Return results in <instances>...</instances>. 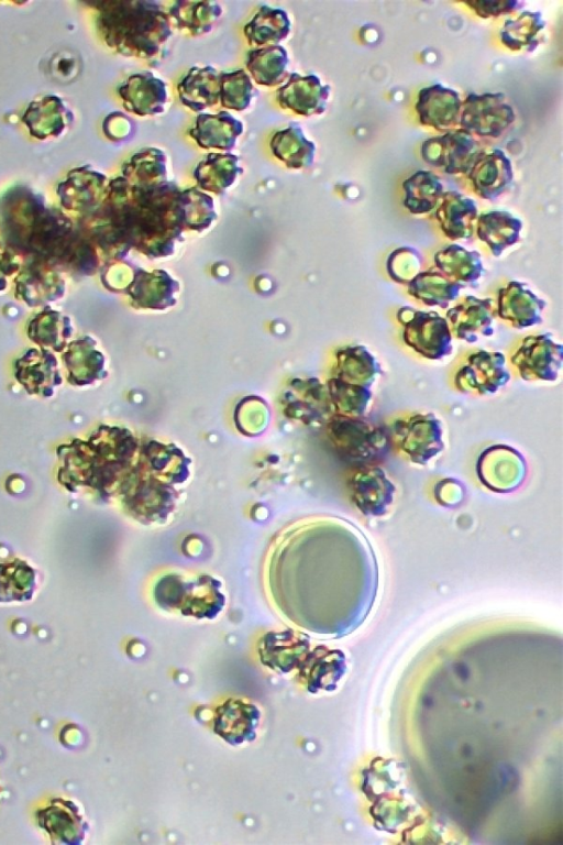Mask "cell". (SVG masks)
<instances>
[{
  "label": "cell",
  "instance_id": "3",
  "mask_svg": "<svg viewBox=\"0 0 563 845\" xmlns=\"http://www.w3.org/2000/svg\"><path fill=\"white\" fill-rule=\"evenodd\" d=\"M330 432L338 449L351 461L375 460L387 445L386 432L361 417L341 415L331 421Z\"/></svg>",
  "mask_w": 563,
  "mask_h": 845
},
{
  "label": "cell",
  "instance_id": "10",
  "mask_svg": "<svg viewBox=\"0 0 563 845\" xmlns=\"http://www.w3.org/2000/svg\"><path fill=\"white\" fill-rule=\"evenodd\" d=\"M467 176L477 196L494 200L499 197L512 183V165L506 154L494 149L481 151L475 157Z\"/></svg>",
  "mask_w": 563,
  "mask_h": 845
},
{
  "label": "cell",
  "instance_id": "28",
  "mask_svg": "<svg viewBox=\"0 0 563 845\" xmlns=\"http://www.w3.org/2000/svg\"><path fill=\"white\" fill-rule=\"evenodd\" d=\"M404 206L413 215L432 211L443 195L439 177L430 171H418L402 183Z\"/></svg>",
  "mask_w": 563,
  "mask_h": 845
},
{
  "label": "cell",
  "instance_id": "6",
  "mask_svg": "<svg viewBox=\"0 0 563 845\" xmlns=\"http://www.w3.org/2000/svg\"><path fill=\"white\" fill-rule=\"evenodd\" d=\"M563 347L550 333L528 336L511 356L525 381H555L562 366Z\"/></svg>",
  "mask_w": 563,
  "mask_h": 845
},
{
  "label": "cell",
  "instance_id": "4",
  "mask_svg": "<svg viewBox=\"0 0 563 845\" xmlns=\"http://www.w3.org/2000/svg\"><path fill=\"white\" fill-rule=\"evenodd\" d=\"M515 120L512 107L501 92L470 94L462 102L460 125L471 134L498 138Z\"/></svg>",
  "mask_w": 563,
  "mask_h": 845
},
{
  "label": "cell",
  "instance_id": "12",
  "mask_svg": "<svg viewBox=\"0 0 563 845\" xmlns=\"http://www.w3.org/2000/svg\"><path fill=\"white\" fill-rule=\"evenodd\" d=\"M261 717L253 703L230 698L214 710L213 732L231 745L251 742Z\"/></svg>",
  "mask_w": 563,
  "mask_h": 845
},
{
  "label": "cell",
  "instance_id": "7",
  "mask_svg": "<svg viewBox=\"0 0 563 845\" xmlns=\"http://www.w3.org/2000/svg\"><path fill=\"white\" fill-rule=\"evenodd\" d=\"M509 380L505 355L479 350L470 354L467 362L456 372L454 385L463 393L488 395L505 386Z\"/></svg>",
  "mask_w": 563,
  "mask_h": 845
},
{
  "label": "cell",
  "instance_id": "22",
  "mask_svg": "<svg viewBox=\"0 0 563 845\" xmlns=\"http://www.w3.org/2000/svg\"><path fill=\"white\" fill-rule=\"evenodd\" d=\"M221 12L219 3L213 1H176L167 14L179 31L197 36L209 32Z\"/></svg>",
  "mask_w": 563,
  "mask_h": 845
},
{
  "label": "cell",
  "instance_id": "1",
  "mask_svg": "<svg viewBox=\"0 0 563 845\" xmlns=\"http://www.w3.org/2000/svg\"><path fill=\"white\" fill-rule=\"evenodd\" d=\"M157 1L110 3L103 15L109 44L124 55L150 58L159 53L172 35V23Z\"/></svg>",
  "mask_w": 563,
  "mask_h": 845
},
{
  "label": "cell",
  "instance_id": "29",
  "mask_svg": "<svg viewBox=\"0 0 563 845\" xmlns=\"http://www.w3.org/2000/svg\"><path fill=\"white\" fill-rule=\"evenodd\" d=\"M123 174L130 185L153 187L166 183L165 154L154 147L142 149L123 167Z\"/></svg>",
  "mask_w": 563,
  "mask_h": 845
},
{
  "label": "cell",
  "instance_id": "16",
  "mask_svg": "<svg viewBox=\"0 0 563 845\" xmlns=\"http://www.w3.org/2000/svg\"><path fill=\"white\" fill-rule=\"evenodd\" d=\"M119 92L124 107L141 117L163 112L167 101L166 84L150 72L129 77Z\"/></svg>",
  "mask_w": 563,
  "mask_h": 845
},
{
  "label": "cell",
  "instance_id": "14",
  "mask_svg": "<svg viewBox=\"0 0 563 845\" xmlns=\"http://www.w3.org/2000/svg\"><path fill=\"white\" fill-rule=\"evenodd\" d=\"M462 101L457 91L435 84L418 94L416 111L423 125L449 131L460 121Z\"/></svg>",
  "mask_w": 563,
  "mask_h": 845
},
{
  "label": "cell",
  "instance_id": "9",
  "mask_svg": "<svg viewBox=\"0 0 563 845\" xmlns=\"http://www.w3.org/2000/svg\"><path fill=\"white\" fill-rule=\"evenodd\" d=\"M496 310L492 298L466 296L457 305L446 311V320L457 339L474 343L479 337H490L494 333Z\"/></svg>",
  "mask_w": 563,
  "mask_h": 845
},
{
  "label": "cell",
  "instance_id": "30",
  "mask_svg": "<svg viewBox=\"0 0 563 845\" xmlns=\"http://www.w3.org/2000/svg\"><path fill=\"white\" fill-rule=\"evenodd\" d=\"M303 643L290 632L269 633L264 637L261 645V661L273 670L289 672L300 661L299 656L305 648Z\"/></svg>",
  "mask_w": 563,
  "mask_h": 845
},
{
  "label": "cell",
  "instance_id": "17",
  "mask_svg": "<svg viewBox=\"0 0 563 845\" xmlns=\"http://www.w3.org/2000/svg\"><path fill=\"white\" fill-rule=\"evenodd\" d=\"M243 125L227 111L217 114L200 113L189 135L202 149L230 151L234 147Z\"/></svg>",
  "mask_w": 563,
  "mask_h": 845
},
{
  "label": "cell",
  "instance_id": "24",
  "mask_svg": "<svg viewBox=\"0 0 563 845\" xmlns=\"http://www.w3.org/2000/svg\"><path fill=\"white\" fill-rule=\"evenodd\" d=\"M462 287L440 273L435 267L420 272L408 284V294L426 306L446 308L455 300Z\"/></svg>",
  "mask_w": 563,
  "mask_h": 845
},
{
  "label": "cell",
  "instance_id": "23",
  "mask_svg": "<svg viewBox=\"0 0 563 845\" xmlns=\"http://www.w3.org/2000/svg\"><path fill=\"white\" fill-rule=\"evenodd\" d=\"M269 146L274 156L288 168H307L314 158V144L305 138L301 128L296 123L276 132Z\"/></svg>",
  "mask_w": 563,
  "mask_h": 845
},
{
  "label": "cell",
  "instance_id": "2",
  "mask_svg": "<svg viewBox=\"0 0 563 845\" xmlns=\"http://www.w3.org/2000/svg\"><path fill=\"white\" fill-rule=\"evenodd\" d=\"M402 326V340L419 355L440 360L452 352V333L448 320L435 311L404 306L397 311Z\"/></svg>",
  "mask_w": 563,
  "mask_h": 845
},
{
  "label": "cell",
  "instance_id": "19",
  "mask_svg": "<svg viewBox=\"0 0 563 845\" xmlns=\"http://www.w3.org/2000/svg\"><path fill=\"white\" fill-rule=\"evenodd\" d=\"M521 229V220L503 210L483 212L476 220L478 239L495 256L519 241Z\"/></svg>",
  "mask_w": 563,
  "mask_h": 845
},
{
  "label": "cell",
  "instance_id": "20",
  "mask_svg": "<svg viewBox=\"0 0 563 845\" xmlns=\"http://www.w3.org/2000/svg\"><path fill=\"white\" fill-rule=\"evenodd\" d=\"M435 268L462 288L474 285L484 273L481 255L459 244L445 245L434 254Z\"/></svg>",
  "mask_w": 563,
  "mask_h": 845
},
{
  "label": "cell",
  "instance_id": "31",
  "mask_svg": "<svg viewBox=\"0 0 563 845\" xmlns=\"http://www.w3.org/2000/svg\"><path fill=\"white\" fill-rule=\"evenodd\" d=\"M544 28L545 22L540 12L522 11L517 18L505 21L500 40L511 51L530 52L538 46Z\"/></svg>",
  "mask_w": 563,
  "mask_h": 845
},
{
  "label": "cell",
  "instance_id": "5",
  "mask_svg": "<svg viewBox=\"0 0 563 845\" xmlns=\"http://www.w3.org/2000/svg\"><path fill=\"white\" fill-rule=\"evenodd\" d=\"M479 152L473 134L463 129L430 138L420 147L423 161L446 174H467Z\"/></svg>",
  "mask_w": 563,
  "mask_h": 845
},
{
  "label": "cell",
  "instance_id": "8",
  "mask_svg": "<svg viewBox=\"0 0 563 845\" xmlns=\"http://www.w3.org/2000/svg\"><path fill=\"white\" fill-rule=\"evenodd\" d=\"M393 435L397 446L412 461L426 462L441 451V426L431 414H415L393 424Z\"/></svg>",
  "mask_w": 563,
  "mask_h": 845
},
{
  "label": "cell",
  "instance_id": "32",
  "mask_svg": "<svg viewBox=\"0 0 563 845\" xmlns=\"http://www.w3.org/2000/svg\"><path fill=\"white\" fill-rule=\"evenodd\" d=\"M34 571L20 560L0 564V602L24 601L32 596Z\"/></svg>",
  "mask_w": 563,
  "mask_h": 845
},
{
  "label": "cell",
  "instance_id": "13",
  "mask_svg": "<svg viewBox=\"0 0 563 845\" xmlns=\"http://www.w3.org/2000/svg\"><path fill=\"white\" fill-rule=\"evenodd\" d=\"M329 94L330 86L321 85L317 76L291 73L287 83L278 88L277 101L283 109L309 117L325 110Z\"/></svg>",
  "mask_w": 563,
  "mask_h": 845
},
{
  "label": "cell",
  "instance_id": "25",
  "mask_svg": "<svg viewBox=\"0 0 563 845\" xmlns=\"http://www.w3.org/2000/svg\"><path fill=\"white\" fill-rule=\"evenodd\" d=\"M238 156L230 153H210L200 161L194 172L201 189L221 194L231 186L243 172L238 165Z\"/></svg>",
  "mask_w": 563,
  "mask_h": 845
},
{
  "label": "cell",
  "instance_id": "26",
  "mask_svg": "<svg viewBox=\"0 0 563 845\" xmlns=\"http://www.w3.org/2000/svg\"><path fill=\"white\" fill-rule=\"evenodd\" d=\"M290 32V21L282 9L263 6L244 26L250 45L275 46Z\"/></svg>",
  "mask_w": 563,
  "mask_h": 845
},
{
  "label": "cell",
  "instance_id": "15",
  "mask_svg": "<svg viewBox=\"0 0 563 845\" xmlns=\"http://www.w3.org/2000/svg\"><path fill=\"white\" fill-rule=\"evenodd\" d=\"M478 212L473 199L456 193H443L435 218L443 234L450 240L472 238Z\"/></svg>",
  "mask_w": 563,
  "mask_h": 845
},
{
  "label": "cell",
  "instance_id": "11",
  "mask_svg": "<svg viewBox=\"0 0 563 845\" xmlns=\"http://www.w3.org/2000/svg\"><path fill=\"white\" fill-rule=\"evenodd\" d=\"M545 305L525 283L510 281L498 290L496 314L511 327L525 329L541 323Z\"/></svg>",
  "mask_w": 563,
  "mask_h": 845
},
{
  "label": "cell",
  "instance_id": "37",
  "mask_svg": "<svg viewBox=\"0 0 563 845\" xmlns=\"http://www.w3.org/2000/svg\"><path fill=\"white\" fill-rule=\"evenodd\" d=\"M464 3L471 7L476 12L477 15L484 19L514 12L515 10L519 9L522 6L521 2L516 0H499V1L481 0V1H466Z\"/></svg>",
  "mask_w": 563,
  "mask_h": 845
},
{
  "label": "cell",
  "instance_id": "36",
  "mask_svg": "<svg viewBox=\"0 0 563 845\" xmlns=\"http://www.w3.org/2000/svg\"><path fill=\"white\" fill-rule=\"evenodd\" d=\"M422 259L417 250L401 246L390 253L386 268L393 281L408 284L421 271Z\"/></svg>",
  "mask_w": 563,
  "mask_h": 845
},
{
  "label": "cell",
  "instance_id": "33",
  "mask_svg": "<svg viewBox=\"0 0 563 845\" xmlns=\"http://www.w3.org/2000/svg\"><path fill=\"white\" fill-rule=\"evenodd\" d=\"M253 85L243 69L220 73V103L228 109L242 111L252 100Z\"/></svg>",
  "mask_w": 563,
  "mask_h": 845
},
{
  "label": "cell",
  "instance_id": "34",
  "mask_svg": "<svg viewBox=\"0 0 563 845\" xmlns=\"http://www.w3.org/2000/svg\"><path fill=\"white\" fill-rule=\"evenodd\" d=\"M330 394L341 415L350 417L362 416L372 397L369 388L349 384L335 377L330 381Z\"/></svg>",
  "mask_w": 563,
  "mask_h": 845
},
{
  "label": "cell",
  "instance_id": "21",
  "mask_svg": "<svg viewBox=\"0 0 563 845\" xmlns=\"http://www.w3.org/2000/svg\"><path fill=\"white\" fill-rule=\"evenodd\" d=\"M335 378L369 388L380 374V366L363 345H346L338 353Z\"/></svg>",
  "mask_w": 563,
  "mask_h": 845
},
{
  "label": "cell",
  "instance_id": "35",
  "mask_svg": "<svg viewBox=\"0 0 563 845\" xmlns=\"http://www.w3.org/2000/svg\"><path fill=\"white\" fill-rule=\"evenodd\" d=\"M67 802H54V805L47 808L45 811L42 812V815L40 816V822L42 826H44L51 835L58 836L62 830V836L70 837V836H81L82 835V822L80 820V816L77 813L76 808H66Z\"/></svg>",
  "mask_w": 563,
  "mask_h": 845
},
{
  "label": "cell",
  "instance_id": "18",
  "mask_svg": "<svg viewBox=\"0 0 563 845\" xmlns=\"http://www.w3.org/2000/svg\"><path fill=\"white\" fill-rule=\"evenodd\" d=\"M179 100L192 111H201L218 103L220 73L211 66L192 67L178 83Z\"/></svg>",
  "mask_w": 563,
  "mask_h": 845
},
{
  "label": "cell",
  "instance_id": "27",
  "mask_svg": "<svg viewBox=\"0 0 563 845\" xmlns=\"http://www.w3.org/2000/svg\"><path fill=\"white\" fill-rule=\"evenodd\" d=\"M288 57L283 46H266L247 54L246 68L257 85L274 87L287 76Z\"/></svg>",
  "mask_w": 563,
  "mask_h": 845
}]
</instances>
